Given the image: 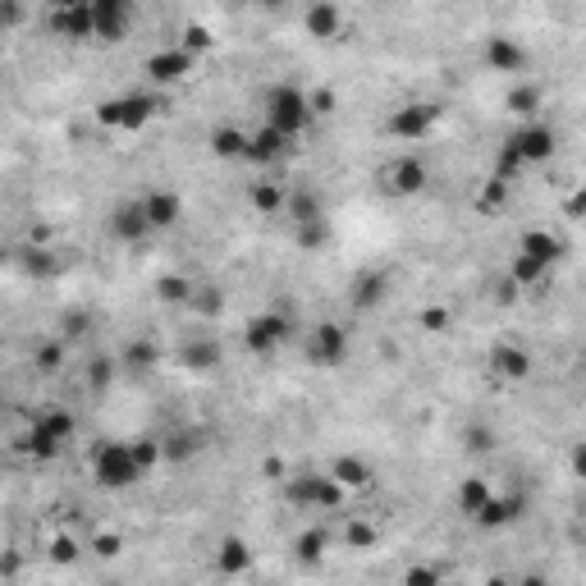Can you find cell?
I'll use <instances>...</instances> for the list:
<instances>
[{
	"label": "cell",
	"mask_w": 586,
	"mask_h": 586,
	"mask_svg": "<svg viewBox=\"0 0 586 586\" xmlns=\"http://www.w3.org/2000/svg\"><path fill=\"white\" fill-rule=\"evenodd\" d=\"M189 69H193V56L183 46H166V50H151V56H147V78H151V83H161V88L183 83Z\"/></svg>",
	"instance_id": "7c38bea8"
},
{
	"label": "cell",
	"mask_w": 586,
	"mask_h": 586,
	"mask_svg": "<svg viewBox=\"0 0 586 586\" xmlns=\"http://www.w3.org/2000/svg\"><path fill=\"white\" fill-rule=\"evenodd\" d=\"M50 559H56V564H73V559H78V545H73L69 536H60L56 545H50Z\"/></svg>",
	"instance_id": "f6af8a7d"
},
{
	"label": "cell",
	"mask_w": 586,
	"mask_h": 586,
	"mask_svg": "<svg viewBox=\"0 0 586 586\" xmlns=\"http://www.w3.org/2000/svg\"><path fill=\"white\" fill-rule=\"evenodd\" d=\"M243 147H248V133L243 128H234V124L211 128V151H216L220 161H243Z\"/></svg>",
	"instance_id": "4316f807"
},
{
	"label": "cell",
	"mask_w": 586,
	"mask_h": 586,
	"mask_svg": "<svg viewBox=\"0 0 586 586\" xmlns=\"http://www.w3.org/2000/svg\"><path fill=\"white\" fill-rule=\"evenodd\" d=\"M440 568L436 564H413L408 573H404V586H440Z\"/></svg>",
	"instance_id": "f35d334b"
},
{
	"label": "cell",
	"mask_w": 586,
	"mask_h": 586,
	"mask_svg": "<svg viewBox=\"0 0 586 586\" xmlns=\"http://www.w3.org/2000/svg\"><path fill=\"white\" fill-rule=\"evenodd\" d=\"M343 541H349L353 550H366V545H376V527H371V522H349Z\"/></svg>",
	"instance_id": "ab89813d"
},
{
	"label": "cell",
	"mask_w": 586,
	"mask_h": 586,
	"mask_svg": "<svg viewBox=\"0 0 586 586\" xmlns=\"http://www.w3.org/2000/svg\"><path fill=\"white\" fill-rule=\"evenodd\" d=\"M248 568H252L248 541H243V536H225V541L216 545V573H220V577H243Z\"/></svg>",
	"instance_id": "ffe728a7"
},
{
	"label": "cell",
	"mask_w": 586,
	"mask_h": 586,
	"mask_svg": "<svg viewBox=\"0 0 586 586\" xmlns=\"http://www.w3.org/2000/svg\"><path fill=\"white\" fill-rule=\"evenodd\" d=\"M522 509H527V499H522V495H490V499H486V509L476 513L472 522H476V527H486V531H499V527L518 522Z\"/></svg>",
	"instance_id": "2e32d148"
},
{
	"label": "cell",
	"mask_w": 586,
	"mask_h": 586,
	"mask_svg": "<svg viewBox=\"0 0 586 586\" xmlns=\"http://www.w3.org/2000/svg\"><path fill=\"white\" fill-rule=\"evenodd\" d=\"M138 206L147 216V229H174L183 220V197L170 189H151L147 197H138Z\"/></svg>",
	"instance_id": "4fadbf2b"
},
{
	"label": "cell",
	"mask_w": 586,
	"mask_h": 586,
	"mask_svg": "<svg viewBox=\"0 0 586 586\" xmlns=\"http://www.w3.org/2000/svg\"><path fill=\"white\" fill-rule=\"evenodd\" d=\"M96 554L115 559V554H120V536H96Z\"/></svg>",
	"instance_id": "681fc988"
},
{
	"label": "cell",
	"mask_w": 586,
	"mask_h": 586,
	"mask_svg": "<svg viewBox=\"0 0 586 586\" xmlns=\"http://www.w3.org/2000/svg\"><path fill=\"white\" fill-rule=\"evenodd\" d=\"M330 216H321V220H303V225H293V243H298L303 252H321V248H330Z\"/></svg>",
	"instance_id": "f1b7e54d"
},
{
	"label": "cell",
	"mask_w": 586,
	"mask_h": 586,
	"mask_svg": "<svg viewBox=\"0 0 586 586\" xmlns=\"http://www.w3.org/2000/svg\"><path fill=\"white\" fill-rule=\"evenodd\" d=\"M156 362H161V349H156V343H147V339H133L128 349H124V358H120L124 371H151Z\"/></svg>",
	"instance_id": "1f68e13d"
},
{
	"label": "cell",
	"mask_w": 586,
	"mask_h": 586,
	"mask_svg": "<svg viewBox=\"0 0 586 586\" xmlns=\"http://www.w3.org/2000/svg\"><path fill=\"white\" fill-rule=\"evenodd\" d=\"M92 476H96V486H105V490L138 486L143 482V467H138V459H133L128 440H105L96 454H92Z\"/></svg>",
	"instance_id": "7a4b0ae2"
},
{
	"label": "cell",
	"mask_w": 586,
	"mask_h": 586,
	"mask_svg": "<svg viewBox=\"0 0 586 586\" xmlns=\"http://www.w3.org/2000/svg\"><path fill=\"white\" fill-rule=\"evenodd\" d=\"M513 586H550L541 573H531V577H522V582H513Z\"/></svg>",
	"instance_id": "816d5d0a"
},
{
	"label": "cell",
	"mask_w": 586,
	"mask_h": 586,
	"mask_svg": "<svg viewBox=\"0 0 586 586\" xmlns=\"http://www.w3.org/2000/svg\"><path fill=\"white\" fill-rule=\"evenodd\" d=\"M73 431H78L73 413L50 408V413H37V421L28 426V436L19 440V449H23V454H33V459H56L65 449V440H73Z\"/></svg>",
	"instance_id": "3957f363"
},
{
	"label": "cell",
	"mask_w": 586,
	"mask_h": 586,
	"mask_svg": "<svg viewBox=\"0 0 586 586\" xmlns=\"http://www.w3.org/2000/svg\"><path fill=\"white\" fill-rule=\"evenodd\" d=\"M472 449H490L495 440H490V431H486V426H482V431H472V440H467Z\"/></svg>",
	"instance_id": "f907efd6"
},
{
	"label": "cell",
	"mask_w": 586,
	"mask_h": 586,
	"mask_svg": "<svg viewBox=\"0 0 586 586\" xmlns=\"http://www.w3.org/2000/svg\"><path fill=\"white\" fill-rule=\"evenodd\" d=\"M179 362L189 371H211V366H220V343L216 339H193V343L179 349Z\"/></svg>",
	"instance_id": "83f0119b"
},
{
	"label": "cell",
	"mask_w": 586,
	"mask_h": 586,
	"mask_svg": "<svg viewBox=\"0 0 586 586\" xmlns=\"http://www.w3.org/2000/svg\"><path fill=\"white\" fill-rule=\"evenodd\" d=\"M550 275V266H541V261H531V257H518L513 252V261H509V284L513 289H522V284H541Z\"/></svg>",
	"instance_id": "836d02e7"
},
{
	"label": "cell",
	"mask_w": 586,
	"mask_h": 586,
	"mask_svg": "<svg viewBox=\"0 0 586 586\" xmlns=\"http://www.w3.org/2000/svg\"><path fill=\"white\" fill-rule=\"evenodd\" d=\"M349 358V330L335 326V321H321L316 330H307V362L312 366H339Z\"/></svg>",
	"instance_id": "ba28073f"
},
{
	"label": "cell",
	"mask_w": 586,
	"mask_h": 586,
	"mask_svg": "<svg viewBox=\"0 0 586 586\" xmlns=\"http://www.w3.org/2000/svg\"><path fill=\"white\" fill-rule=\"evenodd\" d=\"M206 46H211L206 28H189V46H183V50H189V56H193V50H206Z\"/></svg>",
	"instance_id": "7dc6e473"
},
{
	"label": "cell",
	"mask_w": 586,
	"mask_h": 586,
	"mask_svg": "<svg viewBox=\"0 0 586 586\" xmlns=\"http://www.w3.org/2000/svg\"><path fill=\"white\" fill-rule=\"evenodd\" d=\"M326 550H330V531L326 527H307V531H298V536H293V559H298V564H321L326 559Z\"/></svg>",
	"instance_id": "cb8c5ba5"
},
{
	"label": "cell",
	"mask_w": 586,
	"mask_h": 586,
	"mask_svg": "<svg viewBox=\"0 0 586 586\" xmlns=\"http://www.w3.org/2000/svg\"><path fill=\"white\" fill-rule=\"evenodd\" d=\"M326 476H330V482H335L343 495H349V490H366V486H371V467H366L358 454H339V459L330 463V472H326Z\"/></svg>",
	"instance_id": "d6986e66"
},
{
	"label": "cell",
	"mask_w": 586,
	"mask_h": 586,
	"mask_svg": "<svg viewBox=\"0 0 586 586\" xmlns=\"http://www.w3.org/2000/svg\"><path fill=\"white\" fill-rule=\"evenodd\" d=\"M248 202H252L257 211H280V206H284V193L275 189V183H252V189H248Z\"/></svg>",
	"instance_id": "d590c367"
},
{
	"label": "cell",
	"mask_w": 586,
	"mask_h": 586,
	"mask_svg": "<svg viewBox=\"0 0 586 586\" xmlns=\"http://www.w3.org/2000/svg\"><path fill=\"white\" fill-rule=\"evenodd\" d=\"M60 362H65V343H42L37 349V366L42 371H60Z\"/></svg>",
	"instance_id": "b9f144b4"
},
{
	"label": "cell",
	"mask_w": 586,
	"mask_h": 586,
	"mask_svg": "<svg viewBox=\"0 0 586 586\" xmlns=\"http://www.w3.org/2000/svg\"><path fill=\"white\" fill-rule=\"evenodd\" d=\"M19 261H23V271H28L33 280H50V275L60 271L56 252H46V248H23V252H19Z\"/></svg>",
	"instance_id": "d6a6232c"
},
{
	"label": "cell",
	"mask_w": 586,
	"mask_h": 586,
	"mask_svg": "<svg viewBox=\"0 0 586 586\" xmlns=\"http://www.w3.org/2000/svg\"><path fill=\"white\" fill-rule=\"evenodd\" d=\"M486 65H490L495 73H522L527 50H522L513 37H490V42H486Z\"/></svg>",
	"instance_id": "7402d4cb"
},
{
	"label": "cell",
	"mask_w": 586,
	"mask_h": 586,
	"mask_svg": "<svg viewBox=\"0 0 586 586\" xmlns=\"http://www.w3.org/2000/svg\"><path fill=\"white\" fill-rule=\"evenodd\" d=\"M385 293H389V275H385V271H358L353 284H349L353 307H381Z\"/></svg>",
	"instance_id": "44dd1931"
},
{
	"label": "cell",
	"mask_w": 586,
	"mask_h": 586,
	"mask_svg": "<svg viewBox=\"0 0 586 586\" xmlns=\"http://www.w3.org/2000/svg\"><path fill=\"white\" fill-rule=\"evenodd\" d=\"M486 586H513V582H509V577H490Z\"/></svg>",
	"instance_id": "f5cc1de1"
},
{
	"label": "cell",
	"mask_w": 586,
	"mask_h": 586,
	"mask_svg": "<svg viewBox=\"0 0 586 586\" xmlns=\"http://www.w3.org/2000/svg\"><path fill=\"white\" fill-rule=\"evenodd\" d=\"M50 28H56L60 37H92V5H60L56 14H50Z\"/></svg>",
	"instance_id": "603a6c76"
},
{
	"label": "cell",
	"mask_w": 586,
	"mask_h": 586,
	"mask_svg": "<svg viewBox=\"0 0 586 586\" xmlns=\"http://www.w3.org/2000/svg\"><path fill=\"white\" fill-rule=\"evenodd\" d=\"M284 499L303 513H326V509H339L343 504V490L326 472H298L293 482H284Z\"/></svg>",
	"instance_id": "277c9868"
},
{
	"label": "cell",
	"mask_w": 586,
	"mask_h": 586,
	"mask_svg": "<svg viewBox=\"0 0 586 586\" xmlns=\"http://www.w3.org/2000/svg\"><path fill=\"white\" fill-rule=\"evenodd\" d=\"M5 257H10V252H5V248H0V261H5Z\"/></svg>",
	"instance_id": "db71d44e"
},
{
	"label": "cell",
	"mask_w": 586,
	"mask_h": 586,
	"mask_svg": "<svg viewBox=\"0 0 586 586\" xmlns=\"http://www.w3.org/2000/svg\"><path fill=\"white\" fill-rule=\"evenodd\" d=\"M128 449H133V459H138V467H143V476L161 463V440H151V436H138V440H128Z\"/></svg>",
	"instance_id": "e575fe53"
},
{
	"label": "cell",
	"mask_w": 586,
	"mask_h": 586,
	"mask_svg": "<svg viewBox=\"0 0 586 586\" xmlns=\"http://www.w3.org/2000/svg\"><path fill=\"white\" fill-rule=\"evenodd\" d=\"M193 293H197V284L189 275H161V280H156V298H161V303H174V307L183 303V307H189Z\"/></svg>",
	"instance_id": "f546056e"
},
{
	"label": "cell",
	"mask_w": 586,
	"mask_h": 586,
	"mask_svg": "<svg viewBox=\"0 0 586 586\" xmlns=\"http://www.w3.org/2000/svg\"><path fill=\"white\" fill-rule=\"evenodd\" d=\"M486 499H490V486L482 482V476H463V486H459V513L476 518L486 509Z\"/></svg>",
	"instance_id": "4dcf8cb0"
},
{
	"label": "cell",
	"mask_w": 586,
	"mask_h": 586,
	"mask_svg": "<svg viewBox=\"0 0 586 586\" xmlns=\"http://www.w3.org/2000/svg\"><path fill=\"white\" fill-rule=\"evenodd\" d=\"M133 23V5L128 0H92V37L101 42H120Z\"/></svg>",
	"instance_id": "8fae6325"
},
{
	"label": "cell",
	"mask_w": 586,
	"mask_h": 586,
	"mask_svg": "<svg viewBox=\"0 0 586 586\" xmlns=\"http://www.w3.org/2000/svg\"><path fill=\"white\" fill-rule=\"evenodd\" d=\"M284 339H293V316L289 312H261L243 330V343L252 353H275Z\"/></svg>",
	"instance_id": "52a82bcc"
},
{
	"label": "cell",
	"mask_w": 586,
	"mask_h": 586,
	"mask_svg": "<svg viewBox=\"0 0 586 586\" xmlns=\"http://www.w3.org/2000/svg\"><path fill=\"white\" fill-rule=\"evenodd\" d=\"M111 376H115V362L111 358H96L92 362V389H105V385H111Z\"/></svg>",
	"instance_id": "ee69618b"
},
{
	"label": "cell",
	"mask_w": 586,
	"mask_h": 586,
	"mask_svg": "<svg viewBox=\"0 0 586 586\" xmlns=\"http://www.w3.org/2000/svg\"><path fill=\"white\" fill-rule=\"evenodd\" d=\"M284 211L293 216V225H303V220H321L326 216V202H321V193H316V189H293L284 197Z\"/></svg>",
	"instance_id": "484cf974"
},
{
	"label": "cell",
	"mask_w": 586,
	"mask_h": 586,
	"mask_svg": "<svg viewBox=\"0 0 586 586\" xmlns=\"http://www.w3.org/2000/svg\"><path fill=\"white\" fill-rule=\"evenodd\" d=\"M261 111H266V124H271L275 133H284L289 143H298L303 133H307V124H312L307 92H303V88H293V83H275L271 92H266Z\"/></svg>",
	"instance_id": "6da1fadb"
},
{
	"label": "cell",
	"mask_w": 586,
	"mask_h": 586,
	"mask_svg": "<svg viewBox=\"0 0 586 586\" xmlns=\"http://www.w3.org/2000/svg\"><path fill=\"white\" fill-rule=\"evenodd\" d=\"M518 257H531V261H541V266H554L559 257H564V238L550 234V229H527L518 238Z\"/></svg>",
	"instance_id": "ac0fdd59"
},
{
	"label": "cell",
	"mask_w": 586,
	"mask_h": 586,
	"mask_svg": "<svg viewBox=\"0 0 586 586\" xmlns=\"http://www.w3.org/2000/svg\"><path fill=\"white\" fill-rule=\"evenodd\" d=\"M381 183H385L389 197H413V193H421L426 183H431V170H426L421 156H398V161L385 166Z\"/></svg>",
	"instance_id": "9c48e42d"
},
{
	"label": "cell",
	"mask_w": 586,
	"mask_h": 586,
	"mask_svg": "<svg viewBox=\"0 0 586 586\" xmlns=\"http://www.w3.org/2000/svg\"><path fill=\"white\" fill-rule=\"evenodd\" d=\"M289 151H293V143L284 138V133H275L271 124H261L257 133H248L243 161H252V166H275V161H284Z\"/></svg>",
	"instance_id": "5bb4252c"
},
{
	"label": "cell",
	"mask_w": 586,
	"mask_h": 586,
	"mask_svg": "<svg viewBox=\"0 0 586 586\" xmlns=\"http://www.w3.org/2000/svg\"><path fill=\"white\" fill-rule=\"evenodd\" d=\"M156 115V96L138 92V96H111L96 105V124L101 128H143Z\"/></svg>",
	"instance_id": "5b68a950"
},
{
	"label": "cell",
	"mask_w": 586,
	"mask_h": 586,
	"mask_svg": "<svg viewBox=\"0 0 586 586\" xmlns=\"http://www.w3.org/2000/svg\"><path fill=\"white\" fill-rule=\"evenodd\" d=\"M339 23H343V14H339V5H330V0H321V5H307V10H303V28H307V37H335V33H339Z\"/></svg>",
	"instance_id": "d4e9b609"
},
{
	"label": "cell",
	"mask_w": 586,
	"mask_h": 586,
	"mask_svg": "<svg viewBox=\"0 0 586 586\" xmlns=\"http://www.w3.org/2000/svg\"><path fill=\"white\" fill-rule=\"evenodd\" d=\"M14 23H23V10L19 5H0V28H14Z\"/></svg>",
	"instance_id": "c3c4849f"
},
{
	"label": "cell",
	"mask_w": 586,
	"mask_h": 586,
	"mask_svg": "<svg viewBox=\"0 0 586 586\" xmlns=\"http://www.w3.org/2000/svg\"><path fill=\"white\" fill-rule=\"evenodd\" d=\"M105 225H111V234L120 238V243H143V238L151 234L138 202H120V206L111 211V220H105Z\"/></svg>",
	"instance_id": "e0dca14e"
},
{
	"label": "cell",
	"mask_w": 586,
	"mask_h": 586,
	"mask_svg": "<svg viewBox=\"0 0 586 586\" xmlns=\"http://www.w3.org/2000/svg\"><path fill=\"white\" fill-rule=\"evenodd\" d=\"M554 128L550 124H536V120H527V124H518L513 133H509V143L504 147H513V156L522 166H541V161H550L554 156Z\"/></svg>",
	"instance_id": "8992f818"
},
{
	"label": "cell",
	"mask_w": 586,
	"mask_h": 586,
	"mask_svg": "<svg viewBox=\"0 0 586 586\" xmlns=\"http://www.w3.org/2000/svg\"><path fill=\"white\" fill-rule=\"evenodd\" d=\"M307 105H312V120H316V115H330V111H335V92H330V88L307 92Z\"/></svg>",
	"instance_id": "7bdbcfd3"
},
{
	"label": "cell",
	"mask_w": 586,
	"mask_h": 586,
	"mask_svg": "<svg viewBox=\"0 0 586 586\" xmlns=\"http://www.w3.org/2000/svg\"><path fill=\"white\" fill-rule=\"evenodd\" d=\"M486 362H490V371L499 381H527L531 376V353L522 343H495Z\"/></svg>",
	"instance_id": "9a60e30c"
},
{
	"label": "cell",
	"mask_w": 586,
	"mask_h": 586,
	"mask_svg": "<svg viewBox=\"0 0 586 586\" xmlns=\"http://www.w3.org/2000/svg\"><path fill=\"white\" fill-rule=\"evenodd\" d=\"M189 307H197L202 316H220V307H225V298H220V293H216V289H197Z\"/></svg>",
	"instance_id": "60d3db41"
},
{
	"label": "cell",
	"mask_w": 586,
	"mask_h": 586,
	"mask_svg": "<svg viewBox=\"0 0 586 586\" xmlns=\"http://www.w3.org/2000/svg\"><path fill=\"white\" fill-rule=\"evenodd\" d=\"M536 105H541V88H509V111L531 115Z\"/></svg>",
	"instance_id": "8d00e7d4"
},
{
	"label": "cell",
	"mask_w": 586,
	"mask_h": 586,
	"mask_svg": "<svg viewBox=\"0 0 586 586\" xmlns=\"http://www.w3.org/2000/svg\"><path fill=\"white\" fill-rule=\"evenodd\" d=\"M421 326H426V330H444V326H449V312H444V307H426V312H421Z\"/></svg>",
	"instance_id": "bcb514c9"
},
{
	"label": "cell",
	"mask_w": 586,
	"mask_h": 586,
	"mask_svg": "<svg viewBox=\"0 0 586 586\" xmlns=\"http://www.w3.org/2000/svg\"><path fill=\"white\" fill-rule=\"evenodd\" d=\"M436 124H440V105H431V101L404 105V111H394L385 120V128L394 133V138H404V143H417V138H426V133H436Z\"/></svg>",
	"instance_id": "30bf717a"
},
{
	"label": "cell",
	"mask_w": 586,
	"mask_h": 586,
	"mask_svg": "<svg viewBox=\"0 0 586 586\" xmlns=\"http://www.w3.org/2000/svg\"><path fill=\"white\" fill-rule=\"evenodd\" d=\"M504 202H509V183H504V179H490L486 193L476 197V206H482V211H499Z\"/></svg>",
	"instance_id": "74e56055"
}]
</instances>
